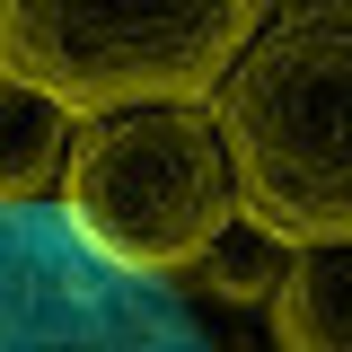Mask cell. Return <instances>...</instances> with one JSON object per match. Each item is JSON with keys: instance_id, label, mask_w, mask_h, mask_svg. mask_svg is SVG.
Wrapping results in <instances>:
<instances>
[{"instance_id": "cell-1", "label": "cell", "mask_w": 352, "mask_h": 352, "mask_svg": "<svg viewBox=\"0 0 352 352\" xmlns=\"http://www.w3.org/2000/svg\"><path fill=\"white\" fill-rule=\"evenodd\" d=\"M212 97L238 220L273 247H352V0L264 18Z\"/></svg>"}, {"instance_id": "cell-2", "label": "cell", "mask_w": 352, "mask_h": 352, "mask_svg": "<svg viewBox=\"0 0 352 352\" xmlns=\"http://www.w3.org/2000/svg\"><path fill=\"white\" fill-rule=\"evenodd\" d=\"M53 220L97 264L176 282L238 229V185L212 106H124L71 132Z\"/></svg>"}, {"instance_id": "cell-3", "label": "cell", "mask_w": 352, "mask_h": 352, "mask_svg": "<svg viewBox=\"0 0 352 352\" xmlns=\"http://www.w3.org/2000/svg\"><path fill=\"white\" fill-rule=\"evenodd\" d=\"M264 0H0V71L71 124L124 106H212Z\"/></svg>"}, {"instance_id": "cell-4", "label": "cell", "mask_w": 352, "mask_h": 352, "mask_svg": "<svg viewBox=\"0 0 352 352\" xmlns=\"http://www.w3.org/2000/svg\"><path fill=\"white\" fill-rule=\"evenodd\" d=\"M0 352H220L168 282L97 264L53 203H0Z\"/></svg>"}, {"instance_id": "cell-5", "label": "cell", "mask_w": 352, "mask_h": 352, "mask_svg": "<svg viewBox=\"0 0 352 352\" xmlns=\"http://www.w3.org/2000/svg\"><path fill=\"white\" fill-rule=\"evenodd\" d=\"M273 352H352V247H291L264 291Z\"/></svg>"}, {"instance_id": "cell-6", "label": "cell", "mask_w": 352, "mask_h": 352, "mask_svg": "<svg viewBox=\"0 0 352 352\" xmlns=\"http://www.w3.org/2000/svg\"><path fill=\"white\" fill-rule=\"evenodd\" d=\"M71 132L80 124H71L44 88L0 71V203H53L62 159H71Z\"/></svg>"}]
</instances>
